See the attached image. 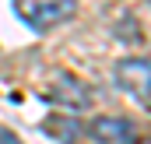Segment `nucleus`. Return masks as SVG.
I'll return each mask as SVG.
<instances>
[{"mask_svg":"<svg viewBox=\"0 0 151 144\" xmlns=\"http://www.w3.org/2000/svg\"><path fill=\"white\" fill-rule=\"evenodd\" d=\"M74 11L77 0H14V14L35 32H49V28L70 21Z\"/></svg>","mask_w":151,"mask_h":144,"instance_id":"1","label":"nucleus"},{"mask_svg":"<svg viewBox=\"0 0 151 144\" xmlns=\"http://www.w3.org/2000/svg\"><path fill=\"white\" fill-rule=\"evenodd\" d=\"M46 134H49V137H56V141L74 144V141H77V123H70V120H60V116H53V120H46Z\"/></svg>","mask_w":151,"mask_h":144,"instance_id":"5","label":"nucleus"},{"mask_svg":"<svg viewBox=\"0 0 151 144\" xmlns=\"http://www.w3.org/2000/svg\"><path fill=\"white\" fill-rule=\"evenodd\" d=\"M49 102H53V106H67V109H84L91 102V91H88L84 81L63 74V77H56V84L49 88Z\"/></svg>","mask_w":151,"mask_h":144,"instance_id":"4","label":"nucleus"},{"mask_svg":"<svg viewBox=\"0 0 151 144\" xmlns=\"http://www.w3.org/2000/svg\"><path fill=\"white\" fill-rule=\"evenodd\" d=\"M127 144H151V137H141V134H134V137H130Z\"/></svg>","mask_w":151,"mask_h":144,"instance_id":"7","label":"nucleus"},{"mask_svg":"<svg viewBox=\"0 0 151 144\" xmlns=\"http://www.w3.org/2000/svg\"><path fill=\"white\" fill-rule=\"evenodd\" d=\"M84 134H88L91 141H99V144H127L137 130H134V123L123 120V116H95V120L84 127Z\"/></svg>","mask_w":151,"mask_h":144,"instance_id":"3","label":"nucleus"},{"mask_svg":"<svg viewBox=\"0 0 151 144\" xmlns=\"http://www.w3.org/2000/svg\"><path fill=\"white\" fill-rule=\"evenodd\" d=\"M0 144H21V141H18L11 130H0Z\"/></svg>","mask_w":151,"mask_h":144,"instance_id":"6","label":"nucleus"},{"mask_svg":"<svg viewBox=\"0 0 151 144\" xmlns=\"http://www.w3.org/2000/svg\"><path fill=\"white\" fill-rule=\"evenodd\" d=\"M113 77L137 102H151V60L148 56H123L113 67Z\"/></svg>","mask_w":151,"mask_h":144,"instance_id":"2","label":"nucleus"}]
</instances>
